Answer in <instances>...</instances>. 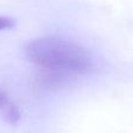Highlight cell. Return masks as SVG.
Instances as JSON below:
<instances>
[{"mask_svg": "<svg viewBox=\"0 0 133 133\" xmlns=\"http://www.w3.org/2000/svg\"><path fill=\"white\" fill-rule=\"evenodd\" d=\"M26 55L41 68L64 75H83L92 66V58L87 49L57 36L30 41L26 46Z\"/></svg>", "mask_w": 133, "mask_h": 133, "instance_id": "cell-1", "label": "cell"}, {"mask_svg": "<svg viewBox=\"0 0 133 133\" xmlns=\"http://www.w3.org/2000/svg\"><path fill=\"white\" fill-rule=\"evenodd\" d=\"M0 116L5 122L11 125H16L21 117L19 108L1 89H0Z\"/></svg>", "mask_w": 133, "mask_h": 133, "instance_id": "cell-2", "label": "cell"}, {"mask_svg": "<svg viewBox=\"0 0 133 133\" xmlns=\"http://www.w3.org/2000/svg\"><path fill=\"white\" fill-rule=\"evenodd\" d=\"M15 26V20L8 16H0V32L1 30L12 29Z\"/></svg>", "mask_w": 133, "mask_h": 133, "instance_id": "cell-3", "label": "cell"}]
</instances>
